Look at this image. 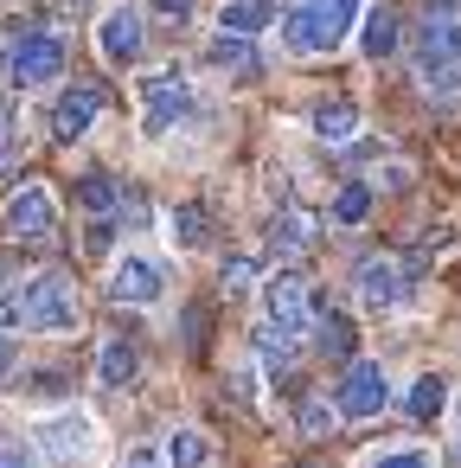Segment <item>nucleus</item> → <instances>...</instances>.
<instances>
[{"instance_id": "1", "label": "nucleus", "mask_w": 461, "mask_h": 468, "mask_svg": "<svg viewBox=\"0 0 461 468\" xmlns=\"http://www.w3.org/2000/svg\"><path fill=\"white\" fill-rule=\"evenodd\" d=\"M365 7V0H301V7L282 20V39L295 46V52H308V58H320V52H333L346 33H352V14Z\"/></svg>"}, {"instance_id": "2", "label": "nucleus", "mask_w": 461, "mask_h": 468, "mask_svg": "<svg viewBox=\"0 0 461 468\" xmlns=\"http://www.w3.org/2000/svg\"><path fill=\"white\" fill-rule=\"evenodd\" d=\"M20 327H26V334H65V327H78V289H71L65 270L26 282V295H20Z\"/></svg>"}, {"instance_id": "3", "label": "nucleus", "mask_w": 461, "mask_h": 468, "mask_svg": "<svg viewBox=\"0 0 461 468\" xmlns=\"http://www.w3.org/2000/svg\"><path fill=\"white\" fill-rule=\"evenodd\" d=\"M455 52H461V0H429L423 27H416V65H423V78L448 71Z\"/></svg>"}, {"instance_id": "4", "label": "nucleus", "mask_w": 461, "mask_h": 468, "mask_svg": "<svg viewBox=\"0 0 461 468\" xmlns=\"http://www.w3.org/2000/svg\"><path fill=\"white\" fill-rule=\"evenodd\" d=\"M7 231H14L20 244H52V238H58V206H52V193H46L39 180H20V186H14V199H7Z\"/></svg>"}, {"instance_id": "5", "label": "nucleus", "mask_w": 461, "mask_h": 468, "mask_svg": "<svg viewBox=\"0 0 461 468\" xmlns=\"http://www.w3.org/2000/svg\"><path fill=\"white\" fill-rule=\"evenodd\" d=\"M141 46H148V33H141V7H135V0H116V7L103 14V27H97V52H103L110 65H135Z\"/></svg>"}, {"instance_id": "6", "label": "nucleus", "mask_w": 461, "mask_h": 468, "mask_svg": "<svg viewBox=\"0 0 461 468\" xmlns=\"http://www.w3.org/2000/svg\"><path fill=\"white\" fill-rule=\"evenodd\" d=\"M384 398H391L384 366H378V359H352L346 378H340V398H333V404H340V417H378Z\"/></svg>"}, {"instance_id": "7", "label": "nucleus", "mask_w": 461, "mask_h": 468, "mask_svg": "<svg viewBox=\"0 0 461 468\" xmlns=\"http://www.w3.org/2000/svg\"><path fill=\"white\" fill-rule=\"evenodd\" d=\"M7 71H14V84H20V90H33V84H52V78L65 71V39H58V33H26Z\"/></svg>"}, {"instance_id": "8", "label": "nucleus", "mask_w": 461, "mask_h": 468, "mask_svg": "<svg viewBox=\"0 0 461 468\" xmlns=\"http://www.w3.org/2000/svg\"><path fill=\"white\" fill-rule=\"evenodd\" d=\"M263 321L282 327V334H301V327H308V282L288 276V270L269 276V282H263Z\"/></svg>"}, {"instance_id": "9", "label": "nucleus", "mask_w": 461, "mask_h": 468, "mask_svg": "<svg viewBox=\"0 0 461 468\" xmlns=\"http://www.w3.org/2000/svg\"><path fill=\"white\" fill-rule=\"evenodd\" d=\"M141 103H148V116H141L148 135L173 129L180 110H186V78H180V71H154V78H141Z\"/></svg>"}, {"instance_id": "10", "label": "nucleus", "mask_w": 461, "mask_h": 468, "mask_svg": "<svg viewBox=\"0 0 461 468\" xmlns=\"http://www.w3.org/2000/svg\"><path fill=\"white\" fill-rule=\"evenodd\" d=\"M97 116H103V90H97V84H78V90L58 97V110H52V135H58V142H78V135H90Z\"/></svg>"}, {"instance_id": "11", "label": "nucleus", "mask_w": 461, "mask_h": 468, "mask_svg": "<svg viewBox=\"0 0 461 468\" xmlns=\"http://www.w3.org/2000/svg\"><path fill=\"white\" fill-rule=\"evenodd\" d=\"M39 449L52 455V462H78L84 449H90V417H46L39 423Z\"/></svg>"}, {"instance_id": "12", "label": "nucleus", "mask_w": 461, "mask_h": 468, "mask_svg": "<svg viewBox=\"0 0 461 468\" xmlns=\"http://www.w3.org/2000/svg\"><path fill=\"white\" fill-rule=\"evenodd\" d=\"M110 295H116V302L148 308V302H161V270H154V263H141V257H122V263H116V276H110Z\"/></svg>"}, {"instance_id": "13", "label": "nucleus", "mask_w": 461, "mask_h": 468, "mask_svg": "<svg viewBox=\"0 0 461 468\" xmlns=\"http://www.w3.org/2000/svg\"><path fill=\"white\" fill-rule=\"evenodd\" d=\"M359 295H365V308H397L403 270H397L391 257H365V263H359Z\"/></svg>"}, {"instance_id": "14", "label": "nucleus", "mask_w": 461, "mask_h": 468, "mask_svg": "<svg viewBox=\"0 0 461 468\" xmlns=\"http://www.w3.org/2000/svg\"><path fill=\"white\" fill-rule=\"evenodd\" d=\"M314 135H320L327 148H346V142L359 135V103H352V97H327V103H314Z\"/></svg>"}, {"instance_id": "15", "label": "nucleus", "mask_w": 461, "mask_h": 468, "mask_svg": "<svg viewBox=\"0 0 461 468\" xmlns=\"http://www.w3.org/2000/svg\"><path fill=\"white\" fill-rule=\"evenodd\" d=\"M269 20H276V7H269V0H225L218 33H225V39H250V33H263Z\"/></svg>"}, {"instance_id": "16", "label": "nucleus", "mask_w": 461, "mask_h": 468, "mask_svg": "<svg viewBox=\"0 0 461 468\" xmlns=\"http://www.w3.org/2000/svg\"><path fill=\"white\" fill-rule=\"evenodd\" d=\"M397 46H403L397 14H391V7H372V14H365V33H359V52H365V58H391Z\"/></svg>"}, {"instance_id": "17", "label": "nucleus", "mask_w": 461, "mask_h": 468, "mask_svg": "<svg viewBox=\"0 0 461 468\" xmlns=\"http://www.w3.org/2000/svg\"><path fill=\"white\" fill-rule=\"evenodd\" d=\"M308 244H314V218H308V212H282V218L269 225V250H276V257L295 263Z\"/></svg>"}, {"instance_id": "18", "label": "nucleus", "mask_w": 461, "mask_h": 468, "mask_svg": "<svg viewBox=\"0 0 461 468\" xmlns=\"http://www.w3.org/2000/svg\"><path fill=\"white\" fill-rule=\"evenodd\" d=\"M352 346H359V334H352V321L346 314H314V353H327V359H352Z\"/></svg>"}, {"instance_id": "19", "label": "nucleus", "mask_w": 461, "mask_h": 468, "mask_svg": "<svg viewBox=\"0 0 461 468\" xmlns=\"http://www.w3.org/2000/svg\"><path fill=\"white\" fill-rule=\"evenodd\" d=\"M167 225H173V244H186V250H199V244L212 238V212H205L199 199L173 206V218H167Z\"/></svg>"}, {"instance_id": "20", "label": "nucleus", "mask_w": 461, "mask_h": 468, "mask_svg": "<svg viewBox=\"0 0 461 468\" xmlns=\"http://www.w3.org/2000/svg\"><path fill=\"white\" fill-rule=\"evenodd\" d=\"M442 404H448V385H442V378H416V385H410V398H403V410H410L416 423L442 417Z\"/></svg>"}, {"instance_id": "21", "label": "nucleus", "mask_w": 461, "mask_h": 468, "mask_svg": "<svg viewBox=\"0 0 461 468\" xmlns=\"http://www.w3.org/2000/svg\"><path fill=\"white\" fill-rule=\"evenodd\" d=\"M135 372H141V359H135V346H129V340H110V346H103V385L116 391V385H129Z\"/></svg>"}, {"instance_id": "22", "label": "nucleus", "mask_w": 461, "mask_h": 468, "mask_svg": "<svg viewBox=\"0 0 461 468\" xmlns=\"http://www.w3.org/2000/svg\"><path fill=\"white\" fill-rule=\"evenodd\" d=\"M205 455H212V449H205L199 430H180V436L167 442V468H205Z\"/></svg>"}, {"instance_id": "23", "label": "nucleus", "mask_w": 461, "mask_h": 468, "mask_svg": "<svg viewBox=\"0 0 461 468\" xmlns=\"http://www.w3.org/2000/svg\"><path fill=\"white\" fill-rule=\"evenodd\" d=\"M212 58H218L225 71H244V78H257V52H250V39H225V33H218Z\"/></svg>"}, {"instance_id": "24", "label": "nucleus", "mask_w": 461, "mask_h": 468, "mask_svg": "<svg viewBox=\"0 0 461 468\" xmlns=\"http://www.w3.org/2000/svg\"><path fill=\"white\" fill-rule=\"evenodd\" d=\"M365 212H372V186H359V180L340 186V199H333V225H359Z\"/></svg>"}, {"instance_id": "25", "label": "nucleus", "mask_w": 461, "mask_h": 468, "mask_svg": "<svg viewBox=\"0 0 461 468\" xmlns=\"http://www.w3.org/2000/svg\"><path fill=\"white\" fill-rule=\"evenodd\" d=\"M257 353H263L269 366H288V359H295V334H282V327L263 321V327H257Z\"/></svg>"}, {"instance_id": "26", "label": "nucleus", "mask_w": 461, "mask_h": 468, "mask_svg": "<svg viewBox=\"0 0 461 468\" xmlns=\"http://www.w3.org/2000/svg\"><path fill=\"white\" fill-rule=\"evenodd\" d=\"M78 199H84L90 212H116V180L90 174V180H78Z\"/></svg>"}, {"instance_id": "27", "label": "nucleus", "mask_w": 461, "mask_h": 468, "mask_svg": "<svg viewBox=\"0 0 461 468\" xmlns=\"http://www.w3.org/2000/svg\"><path fill=\"white\" fill-rule=\"evenodd\" d=\"M333 410H340V404H327V398H308V404H301V430H308V436H320V430L333 423Z\"/></svg>"}, {"instance_id": "28", "label": "nucleus", "mask_w": 461, "mask_h": 468, "mask_svg": "<svg viewBox=\"0 0 461 468\" xmlns=\"http://www.w3.org/2000/svg\"><path fill=\"white\" fill-rule=\"evenodd\" d=\"M423 90H429V97H455V90H461V71H455V65H448V71H429Z\"/></svg>"}, {"instance_id": "29", "label": "nucleus", "mask_w": 461, "mask_h": 468, "mask_svg": "<svg viewBox=\"0 0 461 468\" xmlns=\"http://www.w3.org/2000/svg\"><path fill=\"white\" fill-rule=\"evenodd\" d=\"M244 282H257V263L250 257H231L225 263V289H244Z\"/></svg>"}, {"instance_id": "30", "label": "nucleus", "mask_w": 461, "mask_h": 468, "mask_svg": "<svg viewBox=\"0 0 461 468\" xmlns=\"http://www.w3.org/2000/svg\"><path fill=\"white\" fill-rule=\"evenodd\" d=\"M442 250H455V225H435V231L423 238V257H442Z\"/></svg>"}, {"instance_id": "31", "label": "nucleus", "mask_w": 461, "mask_h": 468, "mask_svg": "<svg viewBox=\"0 0 461 468\" xmlns=\"http://www.w3.org/2000/svg\"><path fill=\"white\" fill-rule=\"evenodd\" d=\"M122 468H167V455H161V449H129Z\"/></svg>"}, {"instance_id": "32", "label": "nucleus", "mask_w": 461, "mask_h": 468, "mask_svg": "<svg viewBox=\"0 0 461 468\" xmlns=\"http://www.w3.org/2000/svg\"><path fill=\"white\" fill-rule=\"evenodd\" d=\"M110 244H116V231H110V225H90V250H97V257H103V250H110Z\"/></svg>"}, {"instance_id": "33", "label": "nucleus", "mask_w": 461, "mask_h": 468, "mask_svg": "<svg viewBox=\"0 0 461 468\" xmlns=\"http://www.w3.org/2000/svg\"><path fill=\"white\" fill-rule=\"evenodd\" d=\"M378 468H423V455H410V449H397V455H384Z\"/></svg>"}, {"instance_id": "34", "label": "nucleus", "mask_w": 461, "mask_h": 468, "mask_svg": "<svg viewBox=\"0 0 461 468\" xmlns=\"http://www.w3.org/2000/svg\"><path fill=\"white\" fill-rule=\"evenodd\" d=\"M154 7H161L167 20H186V14H193V0H154Z\"/></svg>"}, {"instance_id": "35", "label": "nucleus", "mask_w": 461, "mask_h": 468, "mask_svg": "<svg viewBox=\"0 0 461 468\" xmlns=\"http://www.w3.org/2000/svg\"><path fill=\"white\" fill-rule=\"evenodd\" d=\"M0 468H33V462H26L20 449H0Z\"/></svg>"}, {"instance_id": "36", "label": "nucleus", "mask_w": 461, "mask_h": 468, "mask_svg": "<svg viewBox=\"0 0 461 468\" xmlns=\"http://www.w3.org/2000/svg\"><path fill=\"white\" fill-rule=\"evenodd\" d=\"M7 366H14V340L0 334V378H7Z\"/></svg>"}, {"instance_id": "37", "label": "nucleus", "mask_w": 461, "mask_h": 468, "mask_svg": "<svg viewBox=\"0 0 461 468\" xmlns=\"http://www.w3.org/2000/svg\"><path fill=\"white\" fill-rule=\"evenodd\" d=\"M7 167H14V148H7V142H0V174H7Z\"/></svg>"}, {"instance_id": "38", "label": "nucleus", "mask_w": 461, "mask_h": 468, "mask_svg": "<svg viewBox=\"0 0 461 468\" xmlns=\"http://www.w3.org/2000/svg\"><path fill=\"white\" fill-rule=\"evenodd\" d=\"M455 462H461V442H455Z\"/></svg>"}]
</instances>
